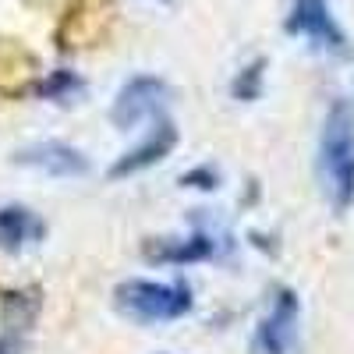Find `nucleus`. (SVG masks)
<instances>
[{"label": "nucleus", "mask_w": 354, "mask_h": 354, "mask_svg": "<svg viewBox=\"0 0 354 354\" xmlns=\"http://www.w3.org/2000/svg\"><path fill=\"white\" fill-rule=\"evenodd\" d=\"M315 170L330 205L344 213L354 202V113L347 103H333L322 121Z\"/></svg>", "instance_id": "f257e3e1"}, {"label": "nucleus", "mask_w": 354, "mask_h": 354, "mask_svg": "<svg viewBox=\"0 0 354 354\" xmlns=\"http://www.w3.org/2000/svg\"><path fill=\"white\" fill-rule=\"evenodd\" d=\"M117 312L135 322H174L192 312V290L185 283L128 280L113 290Z\"/></svg>", "instance_id": "f03ea898"}, {"label": "nucleus", "mask_w": 354, "mask_h": 354, "mask_svg": "<svg viewBox=\"0 0 354 354\" xmlns=\"http://www.w3.org/2000/svg\"><path fill=\"white\" fill-rule=\"evenodd\" d=\"M287 32L301 36L319 50L340 53L347 46L340 25L330 11V0H290V15H287Z\"/></svg>", "instance_id": "7ed1b4c3"}, {"label": "nucleus", "mask_w": 354, "mask_h": 354, "mask_svg": "<svg viewBox=\"0 0 354 354\" xmlns=\"http://www.w3.org/2000/svg\"><path fill=\"white\" fill-rule=\"evenodd\" d=\"M167 103V82L163 78H153V75H135L121 93L113 100V110H110V121L117 128H135L142 121L156 117Z\"/></svg>", "instance_id": "20e7f679"}, {"label": "nucleus", "mask_w": 354, "mask_h": 354, "mask_svg": "<svg viewBox=\"0 0 354 354\" xmlns=\"http://www.w3.org/2000/svg\"><path fill=\"white\" fill-rule=\"evenodd\" d=\"M294 333H298V298L290 290H283L273 301L270 315L262 319V326L255 333L252 354H287L294 344Z\"/></svg>", "instance_id": "39448f33"}, {"label": "nucleus", "mask_w": 354, "mask_h": 354, "mask_svg": "<svg viewBox=\"0 0 354 354\" xmlns=\"http://www.w3.org/2000/svg\"><path fill=\"white\" fill-rule=\"evenodd\" d=\"M15 163L21 167H32V170H43L50 177H82L88 170V160L82 156V149L68 142H39V145H28L15 156Z\"/></svg>", "instance_id": "423d86ee"}, {"label": "nucleus", "mask_w": 354, "mask_h": 354, "mask_svg": "<svg viewBox=\"0 0 354 354\" xmlns=\"http://www.w3.org/2000/svg\"><path fill=\"white\" fill-rule=\"evenodd\" d=\"M177 145V131H174V124L170 121H160L153 131H149V138H145L138 149H131V153H124L121 160L113 163V177H124V174H138V170H145V167H153V163H160V160H167L170 156V149Z\"/></svg>", "instance_id": "0eeeda50"}, {"label": "nucleus", "mask_w": 354, "mask_h": 354, "mask_svg": "<svg viewBox=\"0 0 354 354\" xmlns=\"http://www.w3.org/2000/svg\"><path fill=\"white\" fill-rule=\"evenodd\" d=\"M43 227L36 223V216L21 209V205H4L0 209V248L4 252H18L25 241H32Z\"/></svg>", "instance_id": "6e6552de"}, {"label": "nucleus", "mask_w": 354, "mask_h": 354, "mask_svg": "<svg viewBox=\"0 0 354 354\" xmlns=\"http://www.w3.org/2000/svg\"><path fill=\"white\" fill-rule=\"evenodd\" d=\"M259 78H262V61H252V64L238 75V82H234V96L252 100V96L259 93Z\"/></svg>", "instance_id": "1a4fd4ad"}, {"label": "nucleus", "mask_w": 354, "mask_h": 354, "mask_svg": "<svg viewBox=\"0 0 354 354\" xmlns=\"http://www.w3.org/2000/svg\"><path fill=\"white\" fill-rule=\"evenodd\" d=\"M75 88H82V82H78L71 71H57V75L43 85V93H46V96H68V93H75Z\"/></svg>", "instance_id": "9d476101"}]
</instances>
